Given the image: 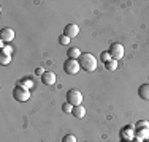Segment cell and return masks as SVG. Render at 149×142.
<instances>
[{"instance_id": "8", "label": "cell", "mask_w": 149, "mask_h": 142, "mask_svg": "<svg viewBox=\"0 0 149 142\" xmlns=\"http://www.w3.org/2000/svg\"><path fill=\"white\" fill-rule=\"evenodd\" d=\"M0 37H2L3 43H10V41L15 40V30L10 27H5V28H2V35Z\"/></svg>"}, {"instance_id": "13", "label": "cell", "mask_w": 149, "mask_h": 142, "mask_svg": "<svg viewBox=\"0 0 149 142\" xmlns=\"http://www.w3.org/2000/svg\"><path fill=\"white\" fill-rule=\"evenodd\" d=\"M81 54H83V52H81L78 48H70V49H68V52H67L68 59H73V60H78V59L81 57Z\"/></svg>"}, {"instance_id": "21", "label": "cell", "mask_w": 149, "mask_h": 142, "mask_svg": "<svg viewBox=\"0 0 149 142\" xmlns=\"http://www.w3.org/2000/svg\"><path fill=\"white\" fill-rule=\"evenodd\" d=\"M11 52H13V49L10 48V46H3V48H2V54H5V55H11Z\"/></svg>"}, {"instance_id": "23", "label": "cell", "mask_w": 149, "mask_h": 142, "mask_svg": "<svg viewBox=\"0 0 149 142\" xmlns=\"http://www.w3.org/2000/svg\"><path fill=\"white\" fill-rule=\"evenodd\" d=\"M35 73H37V74H38V76H43V74H45V71H43V70H41V68H38L37 71H35Z\"/></svg>"}, {"instance_id": "19", "label": "cell", "mask_w": 149, "mask_h": 142, "mask_svg": "<svg viewBox=\"0 0 149 142\" xmlns=\"http://www.w3.org/2000/svg\"><path fill=\"white\" fill-rule=\"evenodd\" d=\"M73 108H74V106L68 104V103H65V104L62 106V111L65 112V114H72V112H73Z\"/></svg>"}, {"instance_id": "5", "label": "cell", "mask_w": 149, "mask_h": 142, "mask_svg": "<svg viewBox=\"0 0 149 142\" xmlns=\"http://www.w3.org/2000/svg\"><path fill=\"white\" fill-rule=\"evenodd\" d=\"M109 54H111V59L120 60V59H124L125 49H124V46H122V44H119V43H113L111 48H109Z\"/></svg>"}, {"instance_id": "10", "label": "cell", "mask_w": 149, "mask_h": 142, "mask_svg": "<svg viewBox=\"0 0 149 142\" xmlns=\"http://www.w3.org/2000/svg\"><path fill=\"white\" fill-rule=\"evenodd\" d=\"M138 95H140L141 99H144V101H149V82L140 85V88H138Z\"/></svg>"}, {"instance_id": "6", "label": "cell", "mask_w": 149, "mask_h": 142, "mask_svg": "<svg viewBox=\"0 0 149 142\" xmlns=\"http://www.w3.org/2000/svg\"><path fill=\"white\" fill-rule=\"evenodd\" d=\"M78 33H79V27H78L76 24H68V26H65V28H63V35L68 37L70 40L76 38Z\"/></svg>"}, {"instance_id": "1", "label": "cell", "mask_w": 149, "mask_h": 142, "mask_svg": "<svg viewBox=\"0 0 149 142\" xmlns=\"http://www.w3.org/2000/svg\"><path fill=\"white\" fill-rule=\"evenodd\" d=\"M78 62H79V66L83 68L84 71H95L97 70V59H95L94 54H91V52H86V54H81V57L78 59Z\"/></svg>"}, {"instance_id": "17", "label": "cell", "mask_w": 149, "mask_h": 142, "mask_svg": "<svg viewBox=\"0 0 149 142\" xmlns=\"http://www.w3.org/2000/svg\"><path fill=\"white\" fill-rule=\"evenodd\" d=\"M10 62H11V55L0 54V63H2V65H8Z\"/></svg>"}, {"instance_id": "14", "label": "cell", "mask_w": 149, "mask_h": 142, "mask_svg": "<svg viewBox=\"0 0 149 142\" xmlns=\"http://www.w3.org/2000/svg\"><path fill=\"white\" fill-rule=\"evenodd\" d=\"M105 68L108 70V71H114V70H118V60L111 59L109 62H106V63H105Z\"/></svg>"}, {"instance_id": "2", "label": "cell", "mask_w": 149, "mask_h": 142, "mask_svg": "<svg viewBox=\"0 0 149 142\" xmlns=\"http://www.w3.org/2000/svg\"><path fill=\"white\" fill-rule=\"evenodd\" d=\"M67 103L72 106H81V103H83V93L78 88L68 90L67 92Z\"/></svg>"}, {"instance_id": "9", "label": "cell", "mask_w": 149, "mask_h": 142, "mask_svg": "<svg viewBox=\"0 0 149 142\" xmlns=\"http://www.w3.org/2000/svg\"><path fill=\"white\" fill-rule=\"evenodd\" d=\"M56 74L52 73V71H45V74L41 76V82H43L45 85H52V84H56Z\"/></svg>"}, {"instance_id": "20", "label": "cell", "mask_w": 149, "mask_h": 142, "mask_svg": "<svg viewBox=\"0 0 149 142\" xmlns=\"http://www.w3.org/2000/svg\"><path fill=\"white\" fill-rule=\"evenodd\" d=\"M62 142H76V137H74L73 134H65V136L62 137Z\"/></svg>"}, {"instance_id": "16", "label": "cell", "mask_w": 149, "mask_h": 142, "mask_svg": "<svg viewBox=\"0 0 149 142\" xmlns=\"http://www.w3.org/2000/svg\"><path fill=\"white\" fill-rule=\"evenodd\" d=\"M100 60H102L103 63L109 62V60H111V54H109V51H105V52H102V54H100Z\"/></svg>"}, {"instance_id": "24", "label": "cell", "mask_w": 149, "mask_h": 142, "mask_svg": "<svg viewBox=\"0 0 149 142\" xmlns=\"http://www.w3.org/2000/svg\"><path fill=\"white\" fill-rule=\"evenodd\" d=\"M138 142H143V141H140V139H138Z\"/></svg>"}, {"instance_id": "18", "label": "cell", "mask_w": 149, "mask_h": 142, "mask_svg": "<svg viewBox=\"0 0 149 142\" xmlns=\"http://www.w3.org/2000/svg\"><path fill=\"white\" fill-rule=\"evenodd\" d=\"M140 128H149V122L148 120H140V122H136L135 130H140Z\"/></svg>"}, {"instance_id": "7", "label": "cell", "mask_w": 149, "mask_h": 142, "mask_svg": "<svg viewBox=\"0 0 149 142\" xmlns=\"http://www.w3.org/2000/svg\"><path fill=\"white\" fill-rule=\"evenodd\" d=\"M135 136V126L129 125V126H124L122 130H120V139L124 141H132Z\"/></svg>"}, {"instance_id": "22", "label": "cell", "mask_w": 149, "mask_h": 142, "mask_svg": "<svg viewBox=\"0 0 149 142\" xmlns=\"http://www.w3.org/2000/svg\"><path fill=\"white\" fill-rule=\"evenodd\" d=\"M59 41H60V44H68V43H70V38L65 37V35H60V37H59Z\"/></svg>"}, {"instance_id": "3", "label": "cell", "mask_w": 149, "mask_h": 142, "mask_svg": "<svg viewBox=\"0 0 149 142\" xmlns=\"http://www.w3.org/2000/svg\"><path fill=\"white\" fill-rule=\"evenodd\" d=\"M79 70H81V66H79V62H78V60L67 59L65 63H63V71H65L67 74H70V76L78 74V71H79Z\"/></svg>"}, {"instance_id": "4", "label": "cell", "mask_w": 149, "mask_h": 142, "mask_svg": "<svg viewBox=\"0 0 149 142\" xmlns=\"http://www.w3.org/2000/svg\"><path fill=\"white\" fill-rule=\"evenodd\" d=\"M13 97H15L16 101L24 103V101H29V99H30V92L27 90V88H24V87L16 85V88L13 90Z\"/></svg>"}, {"instance_id": "11", "label": "cell", "mask_w": 149, "mask_h": 142, "mask_svg": "<svg viewBox=\"0 0 149 142\" xmlns=\"http://www.w3.org/2000/svg\"><path fill=\"white\" fill-rule=\"evenodd\" d=\"M135 136L140 141H148L149 139V128H140V130H135Z\"/></svg>"}, {"instance_id": "12", "label": "cell", "mask_w": 149, "mask_h": 142, "mask_svg": "<svg viewBox=\"0 0 149 142\" xmlns=\"http://www.w3.org/2000/svg\"><path fill=\"white\" fill-rule=\"evenodd\" d=\"M72 114H73V117H76V119H83V117L86 115V108H84L83 104H81V106H74Z\"/></svg>"}, {"instance_id": "15", "label": "cell", "mask_w": 149, "mask_h": 142, "mask_svg": "<svg viewBox=\"0 0 149 142\" xmlns=\"http://www.w3.org/2000/svg\"><path fill=\"white\" fill-rule=\"evenodd\" d=\"M17 85H19V87L27 88V90H30V88L33 87V82H32L30 79H22V81H19V82H17Z\"/></svg>"}]
</instances>
